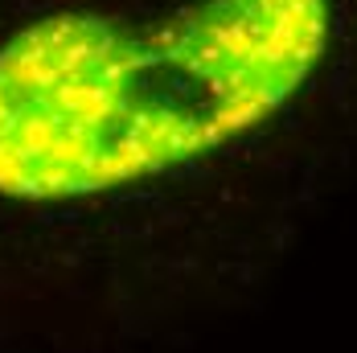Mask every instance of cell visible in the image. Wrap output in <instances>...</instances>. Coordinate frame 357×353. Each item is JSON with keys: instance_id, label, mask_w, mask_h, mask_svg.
<instances>
[{"instance_id": "obj_1", "label": "cell", "mask_w": 357, "mask_h": 353, "mask_svg": "<svg viewBox=\"0 0 357 353\" xmlns=\"http://www.w3.org/2000/svg\"><path fill=\"white\" fill-rule=\"evenodd\" d=\"M324 41L328 0L50 17L0 50V193H95L214 152L284 103Z\"/></svg>"}]
</instances>
